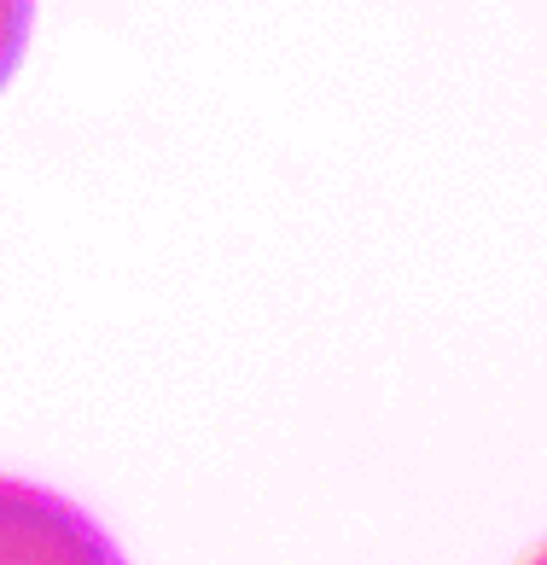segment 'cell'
<instances>
[{"mask_svg": "<svg viewBox=\"0 0 547 565\" xmlns=\"http://www.w3.org/2000/svg\"><path fill=\"white\" fill-rule=\"evenodd\" d=\"M0 565H122V554L65 495L0 478Z\"/></svg>", "mask_w": 547, "mask_h": 565, "instance_id": "cell-1", "label": "cell"}, {"mask_svg": "<svg viewBox=\"0 0 547 565\" xmlns=\"http://www.w3.org/2000/svg\"><path fill=\"white\" fill-rule=\"evenodd\" d=\"M30 12H35V0H0V88L12 82L18 58H24V41H30Z\"/></svg>", "mask_w": 547, "mask_h": 565, "instance_id": "cell-2", "label": "cell"}]
</instances>
